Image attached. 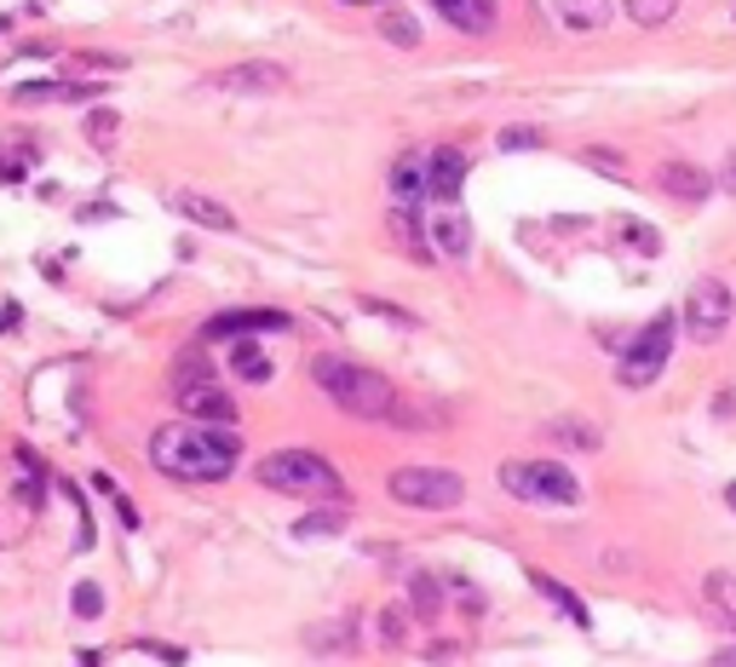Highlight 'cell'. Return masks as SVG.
<instances>
[{
  "label": "cell",
  "mask_w": 736,
  "mask_h": 667,
  "mask_svg": "<svg viewBox=\"0 0 736 667\" xmlns=\"http://www.w3.org/2000/svg\"><path fill=\"white\" fill-rule=\"evenodd\" d=\"M311 380H317L346 415H357V420H391V409H397V386H391L380 369H368V362L317 357V362H311Z\"/></svg>",
  "instance_id": "2"
},
{
  "label": "cell",
  "mask_w": 736,
  "mask_h": 667,
  "mask_svg": "<svg viewBox=\"0 0 736 667\" xmlns=\"http://www.w3.org/2000/svg\"><path fill=\"white\" fill-rule=\"evenodd\" d=\"M730 317H736V293H730L719 277L690 282V293H685V328H690V340H702V346L725 340Z\"/></svg>",
  "instance_id": "7"
},
{
  "label": "cell",
  "mask_w": 736,
  "mask_h": 667,
  "mask_svg": "<svg viewBox=\"0 0 736 667\" xmlns=\"http://www.w3.org/2000/svg\"><path fill=\"white\" fill-rule=\"evenodd\" d=\"M391 196H397V208H420V202H431L426 161H415V156H397V161H391Z\"/></svg>",
  "instance_id": "15"
},
{
  "label": "cell",
  "mask_w": 736,
  "mask_h": 667,
  "mask_svg": "<svg viewBox=\"0 0 736 667\" xmlns=\"http://www.w3.org/2000/svg\"><path fill=\"white\" fill-rule=\"evenodd\" d=\"M431 7H438L444 23L460 29V36H489L495 29V0H431Z\"/></svg>",
  "instance_id": "14"
},
{
  "label": "cell",
  "mask_w": 736,
  "mask_h": 667,
  "mask_svg": "<svg viewBox=\"0 0 736 667\" xmlns=\"http://www.w3.org/2000/svg\"><path fill=\"white\" fill-rule=\"evenodd\" d=\"M173 213H185L202 230H237V213H230L225 202H213V196H202V190H173Z\"/></svg>",
  "instance_id": "13"
},
{
  "label": "cell",
  "mask_w": 736,
  "mask_h": 667,
  "mask_svg": "<svg viewBox=\"0 0 736 667\" xmlns=\"http://www.w3.org/2000/svg\"><path fill=\"white\" fill-rule=\"evenodd\" d=\"M76 63L81 70H127V58H110V52H81Z\"/></svg>",
  "instance_id": "36"
},
{
  "label": "cell",
  "mask_w": 736,
  "mask_h": 667,
  "mask_svg": "<svg viewBox=\"0 0 736 667\" xmlns=\"http://www.w3.org/2000/svg\"><path fill=\"white\" fill-rule=\"evenodd\" d=\"M621 7H627V18L639 29H662L667 18L679 12V0H621Z\"/></svg>",
  "instance_id": "26"
},
{
  "label": "cell",
  "mask_w": 736,
  "mask_h": 667,
  "mask_svg": "<svg viewBox=\"0 0 736 667\" xmlns=\"http://www.w3.org/2000/svg\"><path fill=\"white\" fill-rule=\"evenodd\" d=\"M656 185L674 196V202H708V196H714V179L702 173L696 161H679V156L656 167Z\"/></svg>",
  "instance_id": "12"
},
{
  "label": "cell",
  "mask_w": 736,
  "mask_h": 667,
  "mask_svg": "<svg viewBox=\"0 0 736 667\" xmlns=\"http://www.w3.org/2000/svg\"><path fill=\"white\" fill-rule=\"evenodd\" d=\"M340 529H346V512H311V518L294 524V536L299 541H317V536H340Z\"/></svg>",
  "instance_id": "29"
},
{
  "label": "cell",
  "mask_w": 736,
  "mask_h": 667,
  "mask_svg": "<svg viewBox=\"0 0 736 667\" xmlns=\"http://www.w3.org/2000/svg\"><path fill=\"white\" fill-rule=\"evenodd\" d=\"M714 667H736V650H719V656H714Z\"/></svg>",
  "instance_id": "39"
},
{
  "label": "cell",
  "mask_w": 736,
  "mask_h": 667,
  "mask_svg": "<svg viewBox=\"0 0 736 667\" xmlns=\"http://www.w3.org/2000/svg\"><path fill=\"white\" fill-rule=\"evenodd\" d=\"M230 375L248 380V386H265L271 380V357H265L253 340H230Z\"/></svg>",
  "instance_id": "21"
},
{
  "label": "cell",
  "mask_w": 736,
  "mask_h": 667,
  "mask_svg": "<svg viewBox=\"0 0 736 667\" xmlns=\"http://www.w3.org/2000/svg\"><path fill=\"white\" fill-rule=\"evenodd\" d=\"M553 12H558V23L564 29H605L610 23V0H553Z\"/></svg>",
  "instance_id": "19"
},
{
  "label": "cell",
  "mask_w": 736,
  "mask_h": 667,
  "mask_svg": "<svg viewBox=\"0 0 736 667\" xmlns=\"http://www.w3.org/2000/svg\"><path fill=\"white\" fill-rule=\"evenodd\" d=\"M667 351H674V317H656L639 340H633L627 351H621V386L627 391H645V386H656L662 380V369H667Z\"/></svg>",
  "instance_id": "8"
},
{
  "label": "cell",
  "mask_w": 736,
  "mask_h": 667,
  "mask_svg": "<svg viewBox=\"0 0 736 667\" xmlns=\"http://www.w3.org/2000/svg\"><path fill=\"white\" fill-rule=\"evenodd\" d=\"M725 507H730V512H736V484H730V489H725Z\"/></svg>",
  "instance_id": "41"
},
{
  "label": "cell",
  "mask_w": 736,
  "mask_h": 667,
  "mask_svg": "<svg viewBox=\"0 0 736 667\" xmlns=\"http://www.w3.org/2000/svg\"><path fill=\"white\" fill-rule=\"evenodd\" d=\"M380 29H386L391 47H409V52L420 47V23H415L409 12H380Z\"/></svg>",
  "instance_id": "27"
},
{
  "label": "cell",
  "mask_w": 736,
  "mask_h": 667,
  "mask_svg": "<svg viewBox=\"0 0 736 667\" xmlns=\"http://www.w3.org/2000/svg\"><path fill=\"white\" fill-rule=\"evenodd\" d=\"M449 420L444 404H420V397H397V409H391V426L397 431H438Z\"/></svg>",
  "instance_id": "18"
},
{
  "label": "cell",
  "mask_w": 736,
  "mask_h": 667,
  "mask_svg": "<svg viewBox=\"0 0 736 667\" xmlns=\"http://www.w3.org/2000/svg\"><path fill=\"white\" fill-rule=\"evenodd\" d=\"M346 7H386V0H346Z\"/></svg>",
  "instance_id": "40"
},
{
  "label": "cell",
  "mask_w": 736,
  "mask_h": 667,
  "mask_svg": "<svg viewBox=\"0 0 736 667\" xmlns=\"http://www.w3.org/2000/svg\"><path fill=\"white\" fill-rule=\"evenodd\" d=\"M237 460H242V438L230 426L173 420V426H156L150 438V466L179 484H219L237 472Z\"/></svg>",
  "instance_id": "1"
},
{
  "label": "cell",
  "mask_w": 736,
  "mask_h": 667,
  "mask_svg": "<svg viewBox=\"0 0 736 667\" xmlns=\"http://www.w3.org/2000/svg\"><path fill=\"white\" fill-rule=\"evenodd\" d=\"M616 230L627 237V248H639V253H662V237L650 225H639V219H616Z\"/></svg>",
  "instance_id": "32"
},
{
  "label": "cell",
  "mask_w": 736,
  "mask_h": 667,
  "mask_svg": "<svg viewBox=\"0 0 736 667\" xmlns=\"http://www.w3.org/2000/svg\"><path fill=\"white\" fill-rule=\"evenodd\" d=\"M380 645L386 650H404L409 645V610H397V605L380 610Z\"/></svg>",
  "instance_id": "30"
},
{
  "label": "cell",
  "mask_w": 736,
  "mask_h": 667,
  "mask_svg": "<svg viewBox=\"0 0 736 667\" xmlns=\"http://www.w3.org/2000/svg\"><path fill=\"white\" fill-rule=\"evenodd\" d=\"M116 132H121V116H116V110H92V116H87V145H92V150H110Z\"/></svg>",
  "instance_id": "28"
},
{
  "label": "cell",
  "mask_w": 736,
  "mask_h": 667,
  "mask_svg": "<svg viewBox=\"0 0 736 667\" xmlns=\"http://www.w3.org/2000/svg\"><path fill=\"white\" fill-rule=\"evenodd\" d=\"M587 161H593V167H605V173H627V161H621L610 145H593V150H587Z\"/></svg>",
  "instance_id": "35"
},
{
  "label": "cell",
  "mask_w": 736,
  "mask_h": 667,
  "mask_svg": "<svg viewBox=\"0 0 736 667\" xmlns=\"http://www.w3.org/2000/svg\"><path fill=\"white\" fill-rule=\"evenodd\" d=\"M288 328V311H271V306H253V311H219L202 322V340H248V334H282Z\"/></svg>",
  "instance_id": "10"
},
{
  "label": "cell",
  "mask_w": 736,
  "mask_h": 667,
  "mask_svg": "<svg viewBox=\"0 0 736 667\" xmlns=\"http://www.w3.org/2000/svg\"><path fill=\"white\" fill-rule=\"evenodd\" d=\"M299 639H306V650H317V656H346V650L357 645V621H351V616H334V621L306 627Z\"/></svg>",
  "instance_id": "16"
},
{
  "label": "cell",
  "mask_w": 736,
  "mask_h": 667,
  "mask_svg": "<svg viewBox=\"0 0 736 667\" xmlns=\"http://www.w3.org/2000/svg\"><path fill=\"white\" fill-rule=\"evenodd\" d=\"M500 489L535 500V507H576L581 500V484L564 460H507L500 466Z\"/></svg>",
  "instance_id": "4"
},
{
  "label": "cell",
  "mask_w": 736,
  "mask_h": 667,
  "mask_svg": "<svg viewBox=\"0 0 736 667\" xmlns=\"http://www.w3.org/2000/svg\"><path fill=\"white\" fill-rule=\"evenodd\" d=\"M386 237L404 248V253H415V259H431L438 248H431V237H426V225L415 219V208H391L386 213Z\"/></svg>",
  "instance_id": "17"
},
{
  "label": "cell",
  "mask_w": 736,
  "mask_h": 667,
  "mask_svg": "<svg viewBox=\"0 0 736 667\" xmlns=\"http://www.w3.org/2000/svg\"><path fill=\"white\" fill-rule=\"evenodd\" d=\"M500 150H541V127H500Z\"/></svg>",
  "instance_id": "33"
},
{
  "label": "cell",
  "mask_w": 736,
  "mask_h": 667,
  "mask_svg": "<svg viewBox=\"0 0 736 667\" xmlns=\"http://www.w3.org/2000/svg\"><path fill=\"white\" fill-rule=\"evenodd\" d=\"M110 500H116V518H121V524H127V529H139V507H132V500H127V495H121V489H116V495H110Z\"/></svg>",
  "instance_id": "37"
},
{
  "label": "cell",
  "mask_w": 736,
  "mask_h": 667,
  "mask_svg": "<svg viewBox=\"0 0 736 667\" xmlns=\"http://www.w3.org/2000/svg\"><path fill=\"white\" fill-rule=\"evenodd\" d=\"M282 87H288V70H282V63H265V58L230 63V70L208 76V92H230V98H271Z\"/></svg>",
  "instance_id": "9"
},
{
  "label": "cell",
  "mask_w": 736,
  "mask_h": 667,
  "mask_svg": "<svg viewBox=\"0 0 736 667\" xmlns=\"http://www.w3.org/2000/svg\"><path fill=\"white\" fill-rule=\"evenodd\" d=\"M386 489L397 507H420V512H449L466 500V478L449 472V466H397Z\"/></svg>",
  "instance_id": "5"
},
{
  "label": "cell",
  "mask_w": 736,
  "mask_h": 667,
  "mask_svg": "<svg viewBox=\"0 0 736 667\" xmlns=\"http://www.w3.org/2000/svg\"><path fill=\"white\" fill-rule=\"evenodd\" d=\"M444 610V587H438V576H426V570H415V581H409V616H420V621H431Z\"/></svg>",
  "instance_id": "23"
},
{
  "label": "cell",
  "mask_w": 736,
  "mask_h": 667,
  "mask_svg": "<svg viewBox=\"0 0 736 667\" xmlns=\"http://www.w3.org/2000/svg\"><path fill=\"white\" fill-rule=\"evenodd\" d=\"M426 237L438 242V253H444V259H466V253H473V225L455 219V213H444L438 225L426 230Z\"/></svg>",
  "instance_id": "22"
},
{
  "label": "cell",
  "mask_w": 736,
  "mask_h": 667,
  "mask_svg": "<svg viewBox=\"0 0 736 667\" xmlns=\"http://www.w3.org/2000/svg\"><path fill=\"white\" fill-rule=\"evenodd\" d=\"M173 397L190 420H208V426H237V404H230V391L213 380V369L202 362H179V380H173Z\"/></svg>",
  "instance_id": "6"
},
{
  "label": "cell",
  "mask_w": 736,
  "mask_h": 667,
  "mask_svg": "<svg viewBox=\"0 0 736 667\" xmlns=\"http://www.w3.org/2000/svg\"><path fill=\"white\" fill-rule=\"evenodd\" d=\"M541 431H547V444H564V449H598V444H605V431L587 426V420H576V415H558Z\"/></svg>",
  "instance_id": "20"
},
{
  "label": "cell",
  "mask_w": 736,
  "mask_h": 667,
  "mask_svg": "<svg viewBox=\"0 0 736 667\" xmlns=\"http://www.w3.org/2000/svg\"><path fill=\"white\" fill-rule=\"evenodd\" d=\"M18 322H23V311H18V306H0V334H12Z\"/></svg>",
  "instance_id": "38"
},
{
  "label": "cell",
  "mask_w": 736,
  "mask_h": 667,
  "mask_svg": "<svg viewBox=\"0 0 736 667\" xmlns=\"http://www.w3.org/2000/svg\"><path fill=\"white\" fill-rule=\"evenodd\" d=\"M76 616H81V621L105 616V593H98L92 581H81V587H76Z\"/></svg>",
  "instance_id": "34"
},
{
  "label": "cell",
  "mask_w": 736,
  "mask_h": 667,
  "mask_svg": "<svg viewBox=\"0 0 736 667\" xmlns=\"http://www.w3.org/2000/svg\"><path fill=\"white\" fill-rule=\"evenodd\" d=\"M426 185H431V202L455 208L460 202V185H466V156L449 150V145H438V150L426 156Z\"/></svg>",
  "instance_id": "11"
},
{
  "label": "cell",
  "mask_w": 736,
  "mask_h": 667,
  "mask_svg": "<svg viewBox=\"0 0 736 667\" xmlns=\"http://www.w3.org/2000/svg\"><path fill=\"white\" fill-rule=\"evenodd\" d=\"M29 98H98V87H87V81H23L18 104H29Z\"/></svg>",
  "instance_id": "24"
},
{
  "label": "cell",
  "mask_w": 736,
  "mask_h": 667,
  "mask_svg": "<svg viewBox=\"0 0 736 667\" xmlns=\"http://www.w3.org/2000/svg\"><path fill=\"white\" fill-rule=\"evenodd\" d=\"M702 593H708L714 610H730V616H736V576H730V570H714L708 581H702Z\"/></svg>",
  "instance_id": "31"
},
{
  "label": "cell",
  "mask_w": 736,
  "mask_h": 667,
  "mask_svg": "<svg viewBox=\"0 0 736 667\" xmlns=\"http://www.w3.org/2000/svg\"><path fill=\"white\" fill-rule=\"evenodd\" d=\"M259 484L277 495H299V500H340V472L311 455V449H277L259 460Z\"/></svg>",
  "instance_id": "3"
},
{
  "label": "cell",
  "mask_w": 736,
  "mask_h": 667,
  "mask_svg": "<svg viewBox=\"0 0 736 667\" xmlns=\"http://www.w3.org/2000/svg\"><path fill=\"white\" fill-rule=\"evenodd\" d=\"M535 587H541V593H547L553 605H558L564 616H570L576 627H587V621H593V616H587V605H581V598H576L570 587H564V581H553V576H541V570H535Z\"/></svg>",
  "instance_id": "25"
}]
</instances>
